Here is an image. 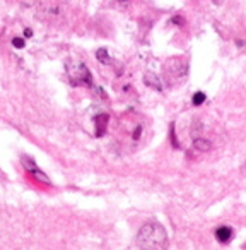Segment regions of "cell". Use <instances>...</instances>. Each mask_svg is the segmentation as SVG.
I'll list each match as a JSON object with an SVG mask.
<instances>
[{"label": "cell", "instance_id": "15", "mask_svg": "<svg viewBox=\"0 0 246 250\" xmlns=\"http://www.w3.org/2000/svg\"><path fill=\"white\" fill-rule=\"evenodd\" d=\"M214 2H215V4H219V2H221V0H214Z\"/></svg>", "mask_w": 246, "mask_h": 250}, {"label": "cell", "instance_id": "5", "mask_svg": "<svg viewBox=\"0 0 246 250\" xmlns=\"http://www.w3.org/2000/svg\"><path fill=\"white\" fill-rule=\"evenodd\" d=\"M193 147L197 151H208L212 147L210 141H205V139H200V137H197V139L193 141Z\"/></svg>", "mask_w": 246, "mask_h": 250}, {"label": "cell", "instance_id": "13", "mask_svg": "<svg viewBox=\"0 0 246 250\" xmlns=\"http://www.w3.org/2000/svg\"><path fill=\"white\" fill-rule=\"evenodd\" d=\"M24 35H26V36H31V35H33V33H31V29H26V31H24Z\"/></svg>", "mask_w": 246, "mask_h": 250}, {"label": "cell", "instance_id": "12", "mask_svg": "<svg viewBox=\"0 0 246 250\" xmlns=\"http://www.w3.org/2000/svg\"><path fill=\"white\" fill-rule=\"evenodd\" d=\"M236 45H238V46H239V48H241V46H243V45H245V43H243V40H238V42H236Z\"/></svg>", "mask_w": 246, "mask_h": 250}, {"label": "cell", "instance_id": "16", "mask_svg": "<svg viewBox=\"0 0 246 250\" xmlns=\"http://www.w3.org/2000/svg\"><path fill=\"white\" fill-rule=\"evenodd\" d=\"M245 173H246V163H245Z\"/></svg>", "mask_w": 246, "mask_h": 250}, {"label": "cell", "instance_id": "7", "mask_svg": "<svg viewBox=\"0 0 246 250\" xmlns=\"http://www.w3.org/2000/svg\"><path fill=\"white\" fill-rule=\"evenodd\" d=\"M96 57L101 63H110V57H108V50L106 48H99L96 52Z\"/></svg>", "mask_w": 246, "mask_h": 250}, {"label": "cell", "instance_id": "14", "mask_svg": "<svg viewBox=\"0 0 246 250\" xmlns=\"http://www.w3.org/2000/svg\"><path fill=\"white\" fill-rule=\"evenodd\" d=\"M120 2H121V4H125V2H129V0H120Z\"/></svg>", "mask_w": 246, "mask_h": 250}, {"label": "cell", "instance_id": "11", "mask_svg": "<svg viewBox=\"0 0 246 250\" xmlns=\"http://www.w3.org/2000/svg\"><path fill=\"white\" fill-rule=\"evenodd\" d=\"M173 22H176V24H183V19H181V18H173Z\"/></svg>", "mask_w": 246, "mask_h": 250}, {"label": "cell", "instance_id": "2", "mask_svg": "<svg viewBox=\"0 0 246 250\" xmlns=\"http://www.w3.org/2000/svg\"><path fill=\"white\" fill-rule=\"evenodd\" d=\"M21 163H22V167H24V170L28 171L29 175H31V178H35V180H36V182H39V184L52 185V180H50V178H48V175L43 173V171L38 168V165H36L35 161L31 160V158L22 156Z\"/></svg>", "mask_w": 246, "mask_h": 250}, {"label": "cell", "instance_id": "4", "mask_svg": "<svg viewBox=\"0 0 246 250\" xmlns=\"http://www.w3.org/2000/svg\"><path fill=\"white\" fill-rule=\"evenodd\" d=\"M108 120H110V117L108 115H97L96 117V136L97 137H101L104 132H106V124H108Z\"/></svg>", "mask_w": 246, "mask_h": 250}, {"label": "cell", "instance_id": "6", "mask_svg": "<svg viewBox=\"0 0 246 250\" xmlns=\"http://www.w3.org/2000/svg\"><path fill=\"white\" fill-rule=\"evenodd\" d=\"M146 81H147V86L156 87L157 91L163 89V86H161V84H159V79H157V77L154 76V74H151V76H149V74H147V76H146Z\"/></svg>", "mask_w": 246, "mask_h": 250}, {"label": "cell", "instance_id": "3", "mask_svg": "<svg viewBox=\"0 0 246 250\" xmlns=\"http://www.w3.org/2000/svg\"><path fill=\"white\" fill-rule=\"evenodd\" d=\"M232 236H234V231L229 226H221V228L215 229V238H217L219 243H229Z\"/></svg>", "mask_w": 246, "mask_h": 250}, {"label": "cell", "instance_id": "9", "mask_svg": "<svg viewBox=\"0 0 246 250\" xmlns=\"http://www.w3.org/2000/svg\"><path fill=\"white\" fill-rule=\"evenodd\" d=\"M170 136H171V143H173L174 147H180V143L176 141V136H174V124H171L170 127Z\"/></svg>", "mask_w": 246, "mask_h": 250}, {"label": "cell", "instance_id": "10", "mask_svg": "<svg viewBox=\"0 0 246 250\" xmlns=\"http://www.w3.org/2000/svg\"><path fill=\"white\" fill-rule=\"evenodd\" d=\"M12 45H14L16 48H24V40H22V38H14V40H12Z\"/></svg>", "mask_w": 246, "mask_h": 250}, {"label": "cell", "instance_id": "1", "mask_svg": "<svg viewBox=\"0 0 246 250\" xmlns=\"http://www.w3.org/2000/svg\"><path fill=\"white\" fill-rule=\"evenodd\" d=\"M137 247L139 249H152V250L168 249V235L164 226L157 221L146 223L140 228L139 235H137Z\"/></svg>", "mask_w": 246, "mask_h": 250}, {"label": "cell", "instance_id": "8", "mask_svg": "<svg viewBox=\"0 0 246 250\" xmlns=\"http://www.w3.org/2000/svg\"><path fill=\"white\" fill-rule=\"evenodd\" d=\"M205 98H207V96H205V93H202V91H197V93L193 94V98H191V101H193L195 106H200V104L205 101Z\"/></svg>", "mask_w": 246, "mask_h": 250}]
</instances>
